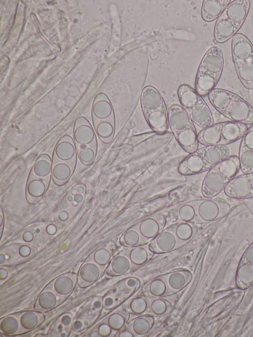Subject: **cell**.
Here are the masks:
<instances>
[{
  "instance_id": "1",
  "label": "cell",
  "mask_w": 253,
  "mask_h": 337,
  "mask_svg": "<svg viewBox=\"0 0 253 337\" xmlns=\"http://www.w3.org/2000/svg\"><path fill=\"white\" fill-rule=\"evenodd\" d=\"M208 96L214 109L231 121L246 125L253 124V107L239 95L214 88Z\"/></svg>"
},
{
  "instance_id": "2",
  "label": "cell",
  "mask_w": 253,
  "mask_h": 337,
  "mask_svg": "<svg viewBox=\"0 0 253 337\" xmlns=\"http://www.w3.org/2000/svg\"><path fill=\"white\" fill-rule=\"evenodd\" d=\"M251 6L249 0H232L215 22L213 37L216 42L224 43L236 35L248 16Z\"/></svg>"
},
{
  "instance_id": "3",
  "label": "cell",
  "mask_w": 253,
  "mask_h": 337,
  "mask_svg": "<svg viewBox=\"0 0 253 337\" xmlns=\"http://www.w3.org/2000/svg\"><path fill=\"white\" fill-rule=\"evenodd\" d=\"M229 154L226 146H205L187 156L179 165L178 170L185 175L202 173L209 170Z\"/></svg>"
},
{
  "instance_id": "4",
  "label": "cell",
  "mask_w": 253,
  "mask_h": 337,
  "mask_svg": "<svg viewBox=\"0 0 253 337\" xmlns=\"http://www.w3.org/2000/svg\"><path fill=\"white\" fill-rule=\"evenodd\" d=\"M224 66L222 52L217 46L210 48L200 63L196 78L195 90L201 96L208 95L219 81Z\"/></svg>"
},
{
  "instance_id": "5",
  "label": "cell",
  "mask_w": 253,
  "mask_h": 337,
  "mask_svg": "<svg viewBox=\"0 0 253 337\" xmlns=\"http://www.w3.org/2000/svg\"><path fill=\"white\" fill-rule=\"evenodd\" d=\"M140 104L144 118L151 128L159 134L168 128V110L159 91L151 85L146 86L140 96Z\"/></svg>"
},
{
  "instance_id": "6",
  "label": "cell",
  "mask_w": 253,
  "mask_h": 337,
  "mask_svg": "<svg viewBox=\"0 0 253 337\" xmlns=\"http://www.w3.org/2000/svg\"><path fill=\"white\" fill-rule=\"evenodd\" d=\"M168 123L175 138L186 152L191 154L198 149L195 124L181 105L175 104L169 107Z\"/></svg>"
},
{
  "instance_id": "7",
  "label": "cell",
  "mask_w": 253,
  "mask_h": 337,
  "mask_svg": "<svg viewBox=\"0 0 253 337\" xmlns=\"http://www.w3.org/2000/svg\"><path fill=\"white\" fill-rule=\"evenodd\" d=\"M240 169L238 157L228 156L208 170L201 187L205 198H213L224 189Z\"/></svg>"
},
{
  "instance_id": "8",
  "label": "cell",
  "mask_w": 253,
  "mask_h": 337,
  "mask_svg": "<svg viewBox=\"0 0 253 337\" xmlns=\"http://www.w3.org/2000/svg\"><path fill=\"white\" fill-rule=\"evenodd\" d=\"M231 50L240 83L245 88L253 89V44L245 35L238 33L232 39Z\"/></svg>"
},
{
  "instance_id": "9",
  "label": "cell",
  "mask_w": 253,
  "mask_h": 337,
  "mask_svg": "<svg viewBox=\"0 0 253 337\" xmlns=\"http://www.w3.org/2000/svg\"><path fill=\"white\" fill-rule=\"evenodd\" d=\"M248 129L246 125L240 123L219 122L201 130L198 134V140L204 146H226L242 138Z\"/></svg>"
},
{
  "instance_id": "10",
  "label": "cell",
  "mask_w": 253,
  "mask_h": 337,
  "mask_svg": "<svg viewBox=\"0 0 253 337\" xmlns=\"http://www.w3.org/2000/svg\"><path fill=\"white\" fill-rule=\"evenodd\" d=\"M177 93L181 106L195 124L204 128L214 124L210 108L195 89L188 85L182 84L178 87Z\"/></svg>"
},
{
  "instance_id": "11",
  "label": "cell",
  "mask_w": 253,
  "mask_h": 337,
  "mask_svg": "<svg viewBox=\"0 0 253 337\" xmlns=\"http://www.w3.org/2000/svg\"><path fill=\"white\" fill-rule=\"evenodd\" d=\"M232 206L223 199L206 198L197 199V217L196 224L213 222L226 216Z\"/></svg>"
},
{
  "instance_id": "12",
  "label": "cell",
  "mask_w": 253,
  "mask_h": 337,
  "mask_svg": "<svg viewBox=\"0 0 253 337\" xmlns=\"http://www.w3.org/2000/svg\"><path fill=\"white\" fill-rule=\"evenodd\" d=\"M224 192L231 198H253V172L234 177L226 186Z\"/></svg>"
},
{
  "instance_id": "13",
  "label": "cell",
  "mask_w": 253,
  "mask_h": 337,
  "mask_svg": "<svg viewBox=\"0 0 253 337\" xmlns=\"http://www.w3.org/2000/svg\"><path fill=\"white\" fill-rule=\"evenodd\" d=\"M148 245L156 254L169 253L184 245L178 239L169 226L161 231Z\"/></svg>"
},
{
  "instance_id": "14",
  "label": "cell",
  "mask_w": 253,
  "mask_h": 337,
  "mask_svg": "<svg viewBox=\"0 0 253 337\" xmlns=\"http://www.w3.org/2000/svg\"><path fill=\"white\" fill-rule=\"evenodd\" d=\"M166 222L165 216L158 213L147 216L135 225L148 243L164 229Z\"/></svg>"
},
{
  "instance_id": "15",
  "label": "cell",
  "mask_w": 253,
  "mask_h": 337,
  "mask_svg": "<svg viewBox=\"0 0 253 337\" xmlns=\"http://www.w3.org/2000/svg\"><path fill=\"white\" fill-rule=\"evenodd\" d=\"M238 158L243 173L253 172V124L242 137Z\"/></svg>"
},
{
  "instance_id": "16",
  "label": "cell",
  "mask_w": 253,
  "mask_h": 337,
  "mask_svg": "<svg viewBox=\"0 0 253 337\" xmlns=\"http://www.w3.org/2000/svg\"><path fill=\"white\" fill-rule=\"evenodd\" d=\"M96 133L89 121L84 117L80 116L75 121L73 136L77 145H97Z\"/></svg>"
},
{
  "instance_id": "17",
  "label": "cell",
  "mask_w": 253,
  "mask_h": 337,
  "mask_svg": "<svg viewBox=\"0 0 253 337\" xmlns=\"http://www.w3.org/2000/svg\"><path fill=\"white\" fill-rule=\"evenodd\" d=\"M51 178H43L36 176L31 171L28 177L26 196L28 202L31 204L38 203L46 193Z\"/></svg>"
},
{
  "instance_id": "18",
  "label": "cell",
  "mask_w": 253,
  "mask_h": 337,
  "mask_svg": "<svg viewBox=\"0 0 253 337\" xmlns=\"http://www.w3.org/2000/svg\"><path fill=\"white\" fill-rule=\"evenodd\" d=\"M77 151L75 143L70 135L62 136L57 142L53 157L64 162L77 161Z\"/></svg>"
},
{
  "instance_id": "19",
  "label": "cell",
  "mask_w": 253,
  "mask_h": 337,
  "mask_svg": "<svg viewBox=\"0 0 253 337\" xmlns=\"http://www.w3.org/2000/svg\"><path fill=\"white\" fill-rule=\"evenodd\" d=\"M77 161L64 162L52 157L51 176L57 186L65 185L73 174Z\"/></svg>"
},
{
  "instance_id": "20",
  "label": "cell",
  "mask_w": 253,
  "mask_h": 337,
  "mask_svg": "<svg viewBox=\"0 0 253 337\" xmlns=\"http://www.w3.org/2000/svg\"><path fill=\"white\" fill-rule=\"evenodd\" d=\"M137 268L124 249L113 256L106 269V273L110 276H118L129 273Z\"/></svg>"
},
{
  "instance_id": "21",
  "label": "cell",
  "mask_w": 253,
  "mask_h": 337,
  "mask_svg": "<svg viewBox=\"0 0 253 337\" xmlns=\"http://www.w3.org/2000/svg\"><path fill=\"white\" fill-rule=\"evenodd\" d=\"M162 275L173 295L185 288L192 279V273L186 268H177Z\"/></svg>"
},
{
  "instance_id": "22",
  "label": "cell",
  "mask_w": 253,
  "mask_h": 337,
  "mask_svg": "<svg viewBox=\"0 0 253 337\" xmlns=\"http://www.w3.org/2000/svg\"><path fill=\"white\" fill-rule=\"evenodd\" d=\"M92 120H115L111 103L108 97L103 93H99L94 100L92 110Z\"/></svg>"
},
{
  "instance_id": "23",
  "label": "cell",
  "mask_w": 253,
  "mask_h": 337,
  "mask_svg": "<svg viewBox=\"0 0 253 337\" xmlns=\"http://www.w3.org/2000/svg\"><path fill=\"white\" fill-rule=\"evenodd\" d=\"M142 294L152 297H167L173 295L162 274L147 282L142 289Z\"/></svg>"
},
{
  "instance_id": "24",
  "label": "cell",
  "mask_w": 253,
  "mask_h": 337,
  "mask_svg": "<svg viewBox=\"0 0 253 337\" xmlns=\"http://www.w3.org/2000/svg\"><path fill=\"white\" fill-rule=\"evenodd\" d=\"M231 0H204L201 7V16L206 22H212L217 19Z\"/></svg>"
},
{
  "instance_id": "25",
  "label": "cell",
  "mask_w": 253,
  "mask_h": 337,
  "mask_svg": "<svg viewBox=\"0 0 253 337\" xmlns=\"http://www.w3.org/2000/svg\"><path fill=\"white\" fill-rule=\"evenodd\" d=\"M155 317L150 315L136 316L129 320L126 326L134 334L136 337L147 336L155 323Z\"/></svg>"
},
{
  "instance_id": "26",
  "label": "cell",
  "mask_w": 253,
  "mask_h": 337,
  "mask_svg": "<svg viewBox=\"0 0 253 337\" xmlns=\"http://www.w3.org/2000/svg\"><path fill=\"white\" fill-rule=\"evenodd\" d=\"M131 262L138 268L150 261L155 254L148 243L124 249Z\"/></svg>"
},
{
  "instance_id": "27",
  "label": "cell",
  "mask_w": 253,
  "mask_h": 337,
  "mask_svg": "<svg viewBox=\"0 0 253 337\" xmlns=\"http://www.w3.org/2000/svg\"><path fill=\"white\" fill-rule=\"evenodd\" d=\"M173 212L174 217L179 221L196 224L197 217V199L187 201L178 205Z\"/></svg>"
},
{
  "instance_id": "28",
  "label": "cell",
  "mask_w": 253,
  "mask_h": 337,
  "mask_svg": "<svg viewBox=\"0 0 253 337\" xmlns=\"http://www.w3.org/2000/svg\"><path fill=\"white\" fill-rule=\"evenodd\" d=\"M147 296L148 308L146 315L161 317L169 313L172 310V303L166 297Z\"/></svg>"
},
{
  "instance_id": "29",
  "label": "cell",
  "mask_w": 253,
  "mask_h": 337,
  "mask_svg": "<svg viewBox=\"0 0 253 337\" xmlns=\"http://www.w3.org/2000/svg\"><path fill=\"white\" fill-rule=\"evenodd\" d=\"M105 270L106 269L101 267L93 261L85 263L79 271L80 281L82 285L83 283L89 285L97 280Z\"/></svg>"
},
{
  "instance_id": "30",
  "label": "cell",
  "mask_w": 253,
  "mask_h": 337,
  "mask_svg": "<svg viewBox=\"0 0 253 337\" xmlns=\"http://www.w3.org/2000/svg\"><path fill=\"white\" fill-rule=\"evenodd\" d=\"M92 121L95 133L102 142L106 145L110 144L115 134V120Z\"/></svg>"
},
{
  "instance_id": "31",
  "label": "cell",
  "mask_w": 253,
  "mask_h": 337,
  "mask_svg": "<svg viewBox=\"0 0 253 337\" xmlns=\"http://www.w3.org/2000/svg\"><path fill=\"white\" fill-rule=\"evenodd\" d=\"M122 307L135 316L146 314L148 308L147 296L143 294L133 295L125 301Z\"/></svg>"
},
{
  "instance_id": "32",
  "label": "cell",
  "mask_w": 253,
  "mask_h": 337,
  "mask_svg": "<svg viewBox=\"0 0 253 337\" xmlns=\"http://www.w3.org/2000/svg\"><path fill=\"white\" fill-rule=\"evenodd\" d=\"M169 226L178 239L184 245L194 237L198 229L196 224L183 221H179Z\"/></svg>"
},
{
  "instance_id": "33",
  "label": "cell",
  "mask_w": 253,
  "mask_h": 337,
  "mask_svg": "<svg viewBox=\"0 0 253 337\" xmlns=\"http://www.w3.org/2000/svg\"><path fill=\"white\" fill-rule=\"evenodd\" d=\"M119 243L126 248L148 244L135 224L126 229L122 234L119 239Z\"/></svg>"
},
{
  "instance_id": "34",
  "label": "cell",
  "mask_w": 253,
  "mask_h": 337,
  "mask_svg": "<svg viewBox=\"0 0 253 337\" xmlns=\"http://www.w3.org/2000/svg\"><path fill=\"white\" fill-rule=\"evenodd\" d=\"M52 164L50 156L46 153L40 155L35 162L31 171L36 176L51 178Z\"/></svg>"
},
{
  "instance_id": "35",
  "label": "cell",
  "mask_w": 253,
  "mask_h": 337,
  "mask_svg": "<svg viewBox=\"0 0 253 337\" xmlns=\"http://www.w3.org/2000/svg\"><path fill=\"white\" fill-rule=\"evenodd\" d=\"M21 327V332L29 331L34 329L44 320L43 315L37 312L33 311H26L20 315H17Z\"/></svg>"
},
{
  "instance_id": "36",
  "label": "cell",
  "mask_w": 253,
  "mask_h": 337,
  "mask_svg": "<svg viewBox=\"0 0 253 337\" xmlns=\"http://www.w3.org/2000/svg\"><path fill=\"white\" fill-rule=\"evenodd\" d=\"M130 314L122 307L108 315L105 319L112 330L117 334L129 321Z\"/></svg>"
},
{
  "instance_id": "37",
  "label": "cell",
  "mask_w": 253,
  "mask_h": 337,
  "mask_svg": "<svg viewBox=\"0 0 253 337\" xmlns=\"http://www.w3.org/2000/svg\"><path fill=\"white\" fill-rule=\"evenodd\" d=\"M75 286V280L72 276L63 275L57 277L53 283L54 291L58 295H69Z\"/></svg>"
},
{
  "instance_id": "38",
  "label": "cell",
  "mask_w": 253,
  "mask_h": 337,
  "mask_svg": "<svg viewBox=\"0 0 253 337\" xmlns=\"http://www.w3.org/2000/svg\"><path fill=\"white\" fill-rule=\"evenodd\" d=\"M57 294L53 290L43 291L37 300V309L45 311L52 309L57 303Z\"/></svg>"
},
{
  "instance_id": "39",
  "label": "cell",
  "mask_w": 253,
  "mask_h": 337,
  "mask_svg": "<svg viewBox=\"0 0 253 337\" xmlns=\"http://www.w3.org/2000/svg\"><path fill=\"white\" fill-rule=\"evenodd\" d=\"M77 155L81 163L86 166L91 165L94 162L97 151V145H84L76 144Z\"/></svg>"
},
{
  "instance_id": "40",
  "label": "cell",
  "mask_w": 253,
  "mask_h": 337,
  "mask_svg": "<svg viewBox=\"0 0 253 337\" xmlns=\"http://www.w3.org/2000/svg\"><path fill=\"white\" fill-rule=\"evenodd\" d=\"M0 331L6 335H15L21 332V327L17 315H9L1 318Z\"/></svg>"
},
{
  "instance_id": "41",
  "label": "cell",
  "mask_w": 253,
  "mask_h": 337,
  "mask_svg": "<svg viewBox=\"0 0 253 337\" xmlns=\"http://www.w3.org/2000/svg\"><path fill=\"white\" fill-rule=\"evenodd\" d=\"M244 268H246V271L249 268L247 271H250L248 280L250 286L253 283V242L246 249L241 258L238 270Z\"/></svg>"
},
{
  "instance_id": "42",
  "label": "cell",
  "mask_w": 253,
  "mask_h": 337,
  "mask_svg": "<svg viewBox=\"0 0 253 337\" xmlns=\"http://www.w3.org/2000/svg\"><path fill=\"white\" fill-rule=\"evenodd\" d=\"M113 254L112 250L107 247L100 248L96 250L93 253L92 260L101 267L107 269L112 258Z\"/></svg>"
},
{
  "instance_id": "43",
  "label": "cell",
  "mask_w": 253,
  "mask_h": 337,
  "mask_svg": "<svg viewBox=\"0 0 253 337\" xmlns=\"http://www.w3.org/2000/svg\"><path fill=\"white\" fill-rule=\"evenodd\" d=\"M97 329L102 337H113L116 335V333L110 327L105 319L99 324Z\"/></svg>"
},
{
  "instance_id": "44",
  "label": "cell",
  "mask_w": 253,
  "mask_h": 337,
  "mask_svg": "<svg viewBox=\"0 0 253 337\" xmlns=\"http://www.w3.org/2000/svg\"><path fill=\"white\" fill-rule=\"evenodd\" d=\"M18 253L21 257H27L30 256L32 253V249L31 246L27 244L22 245L20 246Z\"/></svg>"
},
{
  "instance_id": "45",
  "label": "cell",
  "mask_w": 253,
  "mask_h": 337,
  "mask_svg": "<svg viewBox=\"0 0 253 337\" xmlns=\"http://www.w3.org/2000/svg\"><path fill=\"white\" fill-rule=\"evenodd\" d=\"M117 337H136L133 332L126 325L116 335Z\"/></svg>"
},
{
  "instance_id": "46",
  "label": "cell",
  "mask_w": 253,
  "mask_h": 337,
  "mask_svg": "<svg viewBox=\"0 0 253 337\" xmlns=\"http://www.w3.org/2000/svg\"><path fill=\"white\" fill-rule=\"evenodd\" d=\"M102 301L103 307L106 309L113 308L116 303L114 298L111 295L106 296L105 298H104L103 299H102Z\"/></svg>"
},
{
  "instance_id": "47",
  "label": "cell",
  "mask_w": 253,
  "mask_h": 337,
  "mask_svg": "<svg viewBox=\"0 0 253 337\" xmlns=\"http://www.w3.org/2000/svg\"><path fill=\"white\" fill-rule=\"evenodd\" d=\"M60 322L64 327H69L72 322V317L69 314H64L62 316Z\"/></svg>"
},
{
  "instance_id": "48",
  "label": "cell",
  "mask_w": 253,
  "mask_h": 337,
  "mask_svg": "<svg viewBox=\"0 0 253 337\" xmlns=\"http://www.w3.org/2000/svg\"><path fill=\"white\" fill-rule=\"evenodd\" d=\"M34 234L30 231H25L22 235L23 240L26 242H30L34 239Z\"/></svg>"
},
{
  "instance_id": "49",
  "label": "cell",
  "mask_w": 253,
  "mask_h": 337,
  "mask_svg": "<svg viewBox=\"0 0 253 337\" xmlns=\"http://www.w3.org/2000/svg\"><path fill=\"white\" fill-rule=\"evenodd\" d=\"M84 325V322L81 320H76L73 323V329L75 331H79L83 328Z\"/></svg>"
},
{
  "instance_id": "50",
  "label": "cell",
  "mask_w": 253,
  "mask_h": 337,
  "mask_svg": "<svg viewBox=\"0 0 253 337\" xmlns=\"http://www.w3.org/2000/svg\"><path fill=\"white\" fill-rule=\"evenodd\" d=\"M45 230L49 235H54L57 232V227L54 224H50L46 226Z\"/></svg>"
},
{
  "instance_id": "51",
  "label": "cell",
  "mask_w": 253,
  "mask_h": 337,
  "mask_svg": "<svg viewBox=\"0 0 253 337\" xmlns=\"http://www.w3.org/2000/svg\"><path fill=\"white\" fill-rule=\"evenodd\" d=\"M69 217V213L66 211H62L58 214V218L61 221L67 220Z\"/></svg>"
},
{
  "instance_id": "52",
  "label": "cell",
  "mask_w": 253,
  "mask_h": 337,
  "mask_svg": "<svg viewBox=\"0 0 253 337\" xmlns=\"http://www.w3.org/2000/svg\"><path fill=\"white\" fill-rule=\"evenodd\" d=\"M8 275V272L7 270L3 267L0 268V279L1 280H5Z\"/></svg>"
},
{
  "instance_id": "53",
  "label": "cell",
  "mask_w": 253,
  "mask_h": 337,
  "mask_svg": "<svg viewBox=\"0 0 253 337\" xmlns=\"http://www.w3.org/2000/svg\"><path fill=\"white\" fill-rule=\"evenodd\" d=\"M96 309H100L103 307V301L101 299H97L94 301L92 306Z\"/></svg>"
},
{
  "instance_id": "54",
  "label": "cell",
  "mask_w": 253,
  "mask_h": 337,
  "mask_svg": "<svg viewBox=\"0 0 253 337\" xmlns=\"http://www.w3.org/2000/svg\"><path fill=\"white\" fill-rule=\"evenodd\" d=\"M73 198L75 202L80 203L83 201L84 197L83 194L77 193L74 195Z\"/></svg>"
},
{
  "instance_id": "55",
  "label": "cell",
  "mask_w": 253,
  "mask_h": 337,
  "mask_svg": "<svg viewBox=\"0 0 253 337\" xmlns=\"http://www.w3.org/2000/svg\"><path fill=\"white\" fill-rule=\"evenodd\" d=\"M0 239H1L2 232H3L2 225H3V224H4V215L3 214V211H2L1 208H0Z\"/></svg>"
},
{
  "instance_id": "56",
  "label": "cell",
  "mask_w": 253,
  "mask_h": 337,
  "mask_svg": "<svg viewBox=\"0 0 253 337\" xmlns=\"http://www.w3.org/2000/svg\"><path fill=\"white\" fill-rule=\"evenodd\" d=\"M89 336H90V337H102V335H101V334L100 333V332H99V331H98L97 329H96V330H95L92 331L90 333Z\"/></svg>"
},
{
  "instance_id": "57",
  "label": "cell",
  "mask_w": 253,
  "mask_h": 337,
  "mask_svg": "<svg viewBox=\"0 0 253 337\" xmlns=\"http://www.w3.org/2000/svg\"><path fill=\"white\" fill-rule=\"evenodd\" d=\"M76 189L77 193L83 194L85 192V187L84 185H79Z\"/></svg>"
},
{
  "instance_id": "58",
  "label": "cell",
  "mask_w": 253,
  "mask_h": 337,
  "mask_svg": "<svg viewBox=\"0 0 253 337\" xmlns=\"http://www.w3.org/2000/svg\"><path fill=\"white\" fill-rule=\"evenodd\" d=\"M6 260V256L4 253H0V263L3 264Z\"/></svg>"
},
{
  "instance_id": "59",
  "label": "cell",
  "mask_w": 253,
  "mask_h": 337,
  "mask_svg": "<svg viewBox=\"0 0 253 337\" xmlns=\"http://www.w3.org/2000/svg\"><path fill=\"white\" fill-rule=\"evenodd\" d=\"M64 327V326L61 323H59L57 326L58 330L59 331H59L62 332Z\"/></svg>"
},
{
  "instance_id": "60",
  "label": "cell",
  "mask_w": 253,
  "mask_h": 337,
  "mask_svg": "<svg viewBox=\"0 0 253 337\" xmlns=\"http://www.w3.org/2000/svg\"><path fill=\"white\" fill-rule=\"evenodd\" d=\"M67 200L68 202H71L73 200H74V198L71 195H69L67 197Z\"/></svg>"
},
{
  "instance_id": "61",
  "label": "cell",
  "mask_w": 253,
  "mask_h": 337,
  "mask_svg": "<svg viewBox=\"0 0 253 337\" xmlns=\"http://www.w3.org/2000/svg\"><path fill=\"white\" fill-rule=\"evenodd\" d=\"M71 193L72 195H75L76 193H77V189L76 188H73L71 190Z\"/></svg>"
},
{
  "instance_id": "62",
  "label": "cell",
  "mask_w": 253,
  "mask_h": 337,
  "mask_svg": "<svg viewBox=\"0 0 253 337\" xmlns=\"http://www.w3.org/2000/svg\"><path fill=\"white\" fill-rule=\"evenodd\" d=\"M61 337H66V333L65 332H62V333L60 334Z\"/></svg>"
},
{
  "instance_id": "63",
  "label": "cell",
  "mask_w": 253,
  "mask_h": 337,
  "mask_svg": "<svg viewBox=\"0 0 253 337\" xmlns=\"http://www.w3.org/2000/svg\"><path fill=\"white\" fill-rule=\"evenodd\" d=\"M84 325H88V322L86 320H85L84 322Z\"/></svg>"
}]
</instances>
